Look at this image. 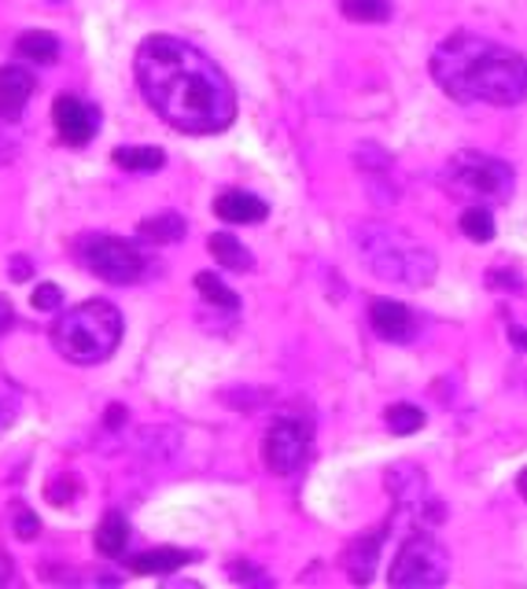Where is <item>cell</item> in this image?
Instances as JSON below:
<instances>
[{
  "mask_svg": "<svg viewBox=\"0 0 527 589\" xmlns=\"http://www.w3.org/2000/svg\"><path fill=\"white\" fill-rule=\"evenodd\" d=\"M137 81L155 115L189 137L221 133L236 118L229 78L181 37H147L137 49Z\"/></svg>",
  "mask_w": 527,
  "mask_h": 589,
  "instance_id": "cell-1",
  "label": "cell"
},
{
  "mask_svg": "<svg viewBox=\"0 0 527 589\" xmlns=\"http://www.w3.org/2000/svg\"><path fill=\"white\" fill-rule=\"evenodd\" d=\"M15 52L23 55V60H30V63H55V60H60V41H55L52 34H44V30H30V34H23L15 41Z\"/></svg>",
  "mask_w": 527,
  "mask_h": 589,
  "instance_id": "cell-19",
  "label": "cell"
},
{
  "mask_svg": "<svg viewBox=\"0 0 527 589\" xmlns=\"http://www.w3.org/2000/svg\"><path fill=\"white\" fill-rule=\"evenodd\" d=\"M369 324H373V332L381 335L384 343H413L421 335L417 313H413L406 303H395V298H381V303H373V310H369Z\"/></svg>",
  "mask_w": 527,
  "mask_h": 589,
  "instance_id": "cell-10",
  "label": "cell"
},
{
  "mask_svg": "<svg viewBox=\"0 0 527 589\" xmlns=\"http://www.w3.org/2000/svg\"><path fill=\"white\" fill-rule=\"evenodd\" d=\"M126 541H129L126 516H118V512H107V516L100 520V527H97V549L104 556H123L126 553Z\"/></svg>",
  "mask_w": 527,
  "mask_h": 589,
  "instance_id": "cell-18",
  "label": "cell"
},
{
  "mask_svg": "<svg viewBox=\"0 0 527 589\" xmlns=\"http://www.w3.org/2000/svg\"><path fill=\"white\" fill-rule=\"evenodd\" d=\"M30 277V261H26L23 255H15L12 258V280H26Z\"/></svg>",
  "mask_w": 527,
  "mask_h": 589,
  "instance_id": "cell-29",
  "label": "cell"
},
{
  "mask_svg": "<svg viewBox=\"0 0 527 589\" xmlns=\"http://www.w3.org/2000/svg\"><path fill=\"white\" fill-rule=\"evenodd\" d=\"M510 335H513V340L520 343V347L527 350V332H520V329H516V324H510Z\"/></svg>",
  "mask_w": 527,
  "mask_h": 589,
  "instance_id": "cell-31",
  "label": "cell"
},
{
  "mask_svg": "<svg viewBox=\"0 0 527 589\" xmlns=\"http://www.w3.org/2000/svg\"><path fill=\"white\" fill-rule=\"evenodd\" d=\"M115 166H123L129 174H152L166 163V155L152 144H133V148H115Z\"/></svg>",
  "mask_w": 527,
  "mask_h": 589,
  "instance_id": "cell-16",
  "label": "cell"
},
{
  "mask_svg": "<svg viewBox=\"0 0 527 589\" xmlns=\"http://www.w3.org/2000/svg\"><path fill=\"white\" fill-rule=\"evenodd\" d=\"M513 166L502 163V158L494 155H484V152H473V148H465V152L450 155L447 163V184L454 189L458 195H468L473 203H510L513 195Z\"/></svg>",
  "mask_w": 527,
  "mask_h": 589,
  "instance_id": "cell-5",
  "label": "cell"
},
{
  "mask_svg": "<svg viewBox=\"0 0 527 589\" xmlns=\"http://www.w3.org/2000/svg\"><path fill=\"white\" fill-rule=\"evenodd\" d=\"M461 232H465L473 243L494 240V214H491V207H484V203L465 207V214H461Z\"/></svg>",
  "mask_w": 527,
  "mask_h": 589,
  "instance_id": "cell-21",
  "label": "cell"
},
{
  "mask_svg": "<svg viewBox=\"0 0 527 589\" xmlns=\"http://www.w3.org/2000/svg\"><path fill=\"white\" fill-rule=\"evenodd\" d=\"M516 490H520V498L527 501V469L520 472V479H516Z\"/></svg>",
  "mask_w": 527,
  "mask_h": 589,
  "instance_id": "cell-32",
  "label": "cell"
},
{
  "mask_svg": "<svg viewBox=\"0 0 527 589\" xmlns=\"http://www.w3.org/2000/svg\"><path fill=\"white\" fill-rule=\"evenodd\" d=\"M355 251L362 255L365 269L376 280L402 287H421L436 277L439 261L424 243H417L410 232L387 226V221H362L355 226Z\"/></svg>",
  "mask_w": 527,
  "mask_h": 589,
  "instance_id": "cell-3",
  "label": "cell"
},
{
  "mask_svg": "<svg viewBox=\"0 0 527 589\" xmlns=\"http://www.w3.org/2000/svg\"><path fill=\"white\" fill-rule=\"evenodd\" d=\"M207 247H210V255H215V261H218L221 269H236V273H244V269H255V255L236 236H229V232H215Z\"/></svg>",
  "mask_w": 527,
  "mask_h": 589,
  "instance_id": "cell-15",
  "label": "cell"
},
{
  "mask_svg": "<svg viewBox=\"0 0 527 589\" xmlns=\"http://www.w3.org/2000/svg\"><path fill=\"white\" fill-rule=\"evenodd\" d=\"M189 553L184 549H152V553H141L129 560V567H133L137 575H170L173 567L189 564Z\"/></svg>",
  "mask_w": 527,
  "mask_h": 589,
  "instance_id": "cell-17",
  "label": "cell"
},
{
  "mask_svg": "<svg viewBox=\"0 0 527 589\" xmlns=\"http://www.w3.org/2000/svg\"><path fill=\"white\" fill-rule=\"evenodd\" d=\"M52 118H55V129H60V137L67 140V144H74V148L89 144V140L97 137V129H100V115L86 104V100H78V97H60V100H55Z\"/></svg>",
  "mask_w": 527,
  "mask_h": 589,
  "instance_id": "cell-11",
  "label": "cell"
},
{
  "mask_svg": "<svg viewBox=\"0 0 527 589\" xmlns=\"http://www.w3.org/2000/svg\"><path fill=\"white\" fill-rule=\"evenodd\" d=\"M381 541L384 535L376 530V535H369V538H358L355 546L347 549V575H350V582H369L373 578V567H376V553H381Z\"/></svg>",
  "mask_w": 527,
  "mask_h": 589,
  "instance_id": "cell-14",
  "label": "cell"
},
{
  "mask_svg": "<svg viewBox=\"0 0 527 589\" xmlns=\"http://www.w3.org/2000/svg\"><path fill=\"white\" fill-rule=\"evenodd\" d=\"M63 306V292L55 284H37V292H34V310H60Z\"/></svg>",
  "mask_w": 527,
  "mask_h": 589,
  "instance_id": "cell-26",
  "label": "cell"
},
{
  "mask_svg": "<svg viewBox=\"0 0 527 589\" xmlns=\"http://www.w3.org/2000/svg\"><path fill=\"white\" fill-rule=\"evenodd\" d=\"M196 287H200V295L207 298V303H215V306H226V310H236V306H240L236 292H229V287L221 284L215 273H200V277H196Z\"/></svg>",
  "mask_w": 527,
  "mask_h": 589,
  "instance_id": "cell-24",
  "label": "cell"
},
{
  "mask_svg": "<svg viewBox=\"0 0 527 589\" xmlns=\"http://www.w3.org/2000/svg\"><path fill=\"white\" fill-rule=\"evenodd\" d=\"M432 78L458 104L516 107L527 100V60L520 52L458 30L432 52Z\"/></svg>",
  "mask_w": 527,
  "mask_h": 589,
  "instance_id": "cell-2",
  "label": "cell"
},
{
  "mask_svg": "<svg viewBox=\"0 0 527 589\" xmlns=\"http://www.w3.org/2000/svg\"><path fill=\"white\" fill-rule=\"evenodd\" d=\"M387 490L395 494V501H399L402 512H410L413 520H421V527L424 523L442 520L439 498L428 490V479H424L421 469H413V464H395V469L387 472Z\"/></svg>",
  "mask_w": 527,
  "mask_h": 589,
  "instance_id": "cell-9",
  "label": "cell"
},
{
  "mask_svg": "<svg viewBox=\"0 0 527 589\" xmlns=\"http://www.w3.org/2000/svg\"><path fill=\"white\" fill-rule=\"evenodd\" d=\"M307 446H310L307 424H299V420H292V417H277L262 438L266 469L273 475H292L303 461H307Z\"/></svg>",
  "mask_w": 527,
  "mask_h": 589,
  "instance_id": "cell-8",
  "label": "cell"
},
{
  "mask_svg": "<svg viewBox=\"0 0 527 589\" xmlns=\"http://www.w3.org/2000/svg\"><path fill=\"white\" fill-rule=\"evenodd\" d=\"M215 214L221 221H233V226H258V221H266L270 207H266V203L252 192L229 189L215 200Z\"/></svg>",
  "mask_w": 527,
  "mask_h": 589,
  "instance_id": "cell-13",
  "label": "cell"
},
{
  "mask_svg": "<svg viewBox=\"0 0 527 589\" xmlns=\"http://www.w3.org/2000/svg\"><path fill=\"white\" fill-rule=\"evenodd\" d=\"M384 424H387V432H391V435H413V432H421V427H424V413H421V406L399 401V406L387 409Z\"/></svg>",
  "mask_w": 527,
  "mask_h": 589,
  "instance_id": "cell-22",
  "label": "cell"
},
{
  "mask_svg": "<svg viewBox=\"0 0 527 589\" xmlns=\"http://www.w3.org/2000/svg\"><path fill=\"white\" fill-rule=\"evenodd\" d=\"M123 329V313L115 306L104 298H89L52 324V343L74 364H100L118 350Z\"/></svg>",
  "mask_w": 527,
  "mask_h": 589,
  "instance_id": "cell-4",
  "label": "cell"
},
{
  "mask_svg": "<svg viewBox=\"0 0 527 589\" xmlns=\"http://www.w3.org/2000/svg\"><path fill=\"white\" fill-rule=\"evenodd\" d=\"M137 232L152 243H178L184 236V218L181 214H155V218L141 221V229Z\"/></svg>",
  "mask_w": 527,
  "mask_h": 589,
  "instance_id": "cell-20",
  "label": "cell"
},
{
  "mask_svg": "<svg viewBox=\"0 0 527 589\" xmlns=\"http://www.w3.org/2000/svg\"><path fill=\"white\" fill-rule=\"evenodd\" d=\"M34 97V78L23 67H0V121H15Z\"/></svg>",
  "mask_w": 527,
  "mask_h": 589,
  "instance_id": "cell-12",
  "label": "cell"
},
{
  "mask_svg": "<svg viewBox=\"0 0 527 589\" xmlns=\"http://www.w3.org/2000/svg\"><path fill=\"white\" fill-rule=\"evenodd\" d=\"M18 409H23V395H18V387L12 380L0 376V435L18 420Z\"/></svg>",
  "mask_w": 527,
  "mask_h": 589,
  "instance_id": "cell-25",
  "label": "cell"
},
{
  "mask_svg": "<svg viewBox=\"0 0 527 589\" xmlns=\"http://www.w3.org/2000/svg\"><path fill=\"white\" fill-rule=\"evenodd\" d=\"M344 15L350 23H384L391 15V4L387 0H344Z\"/></svg>",
  "mask_w": 527,
  "mask_h": 589,
  "instance_id": "cell-23",
  "label": "cell"
},
{
  "mask_svg": "<svg viewBox=\"0 0 527 589\" xmlns=\"http://www.w3.org/2000/svg\"><path fill=\"white\" fill-rule=\"evenodd\" d=\"M8 582H12V560L0 556V586H8Z\"/></svg>",
  "mask_w": 527,
  "mask_h": 589,
  "instance_id": "cell-30",
  "label": "cell"
},
{
  "mask_svg": "<svg viewBox=\"0 0 527 589\" xmlns=\"http://www.w3.org/2000/svg\"><path fill=\"white\" fill-rule=\"evenodd\" d=\"M49 4H63V0H49Z\"/></svg>",
  "mask_w": 527,
  "mask_h": 589,
  "instance_id": "cell-33",
  "label": "cell"
},
{
  "mask_svg": "<svg viewBox=\"0 0 527 589\" xmlns=\"http://www.w3.org/2000/svg\"><path fill=\"white\" fill-rule=\"evenodd\" d=\"M15 324V310H12V303L8 298H0V335H4L8 329Z\"/></svg>",
  "mask_w": 527,
  "mask_h": 589,
  "instance_id": "cell-27",
  "label": "cell"
},
{
  "mask_svg": "<svg viewBox=\"0 0 527 589\" xmlns=\"http://www.w3.org/2000/svg\"><path fill=\"white\" fill-rule=\"evenodd\" d=\"M34 535H37V520L30 516V512H23V516H18V538L30 541Z\"/></svg>",
  "mask_w": 527,
  "mask_h": 589,
  "instance_id": "cell-28",
  "label": "cell"
},
{
  "mask_svg": "<svg viewBox=\"0 0 527 589\" xmlns=\"http://www.w3.org/2000/svg\"><path fill=\"white\" fill-rule=\"evenodd\" d=\"M387 578H391V586H399V589L442 586L450 578V553L432 535H413L399 546L391 575Z\"/></svg>",
  "mask_w": 527,
  "mask_h": 589,
  "instance_id": "cell-7",
  "label": "cell"
},
{
  "mask_svg": "<svg viewBox=\"0 0 527 589\" xmlns=\"http://www.w3.org/2000/svg\"><path fill=\"white\" fill-rule=\"evenodd\" d=\"M74 255H78V261L92 277L107 280V284H133V280L144 277L141 251L133 243L111 236V232H89V236H81Z\"/></svg>",
  "mask_w": 527,
  "mask_h": 589,
  "instance_id": "cell-6",
  "label": "cell"
}]
</instances>
